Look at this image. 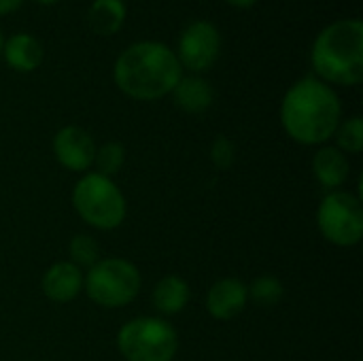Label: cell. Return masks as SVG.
Instances as JSON below:
<instances>
[{
    "mask_svg": "<svg viewBox=\"0 0 363 361\" xmlns=\"http://www.w3.org/2000/svg\"><path fill=\"white\" fill-rule=\"evenodd\" d=\"M311 62L328 85H359L363 81L362 19H338L325 26L313 43Z\"/></svg>",
    "mask_w": 363,
    "mask_h": 361,
    "instance_id": "3",
    "label": "cell"
},
{
    "mask_svg": "<svg viewBox=\"0 0 363 361\" xmlns=\"http://www.w3.org/2000/svg\"><path fill=\"white\" fill-rule=\"evenodd\" d=\"M249 298L264 309H270L274 304H279L285 296L283 283L274 277H259L251 283V287H247Z\"/></svg>",
    "mask_w": 363,
    "mask_h": 361,
    "instance_id": "17",
    "label": "cell"
},
{
    "mask_svg": "<svg viewBox=\"0 0 363 361\" xmlns=\"http://www.w3.org/2000/svg\"><path fill=\"white\" fill-rule=\"evenodd\" d=\"M117 349L125 361H172L179 349V336L160 317H138L119 330Z\"/></svg>",
    "mask_w": 363,
    "mask_h": 361,
    "instance_id": "5",
    "label": "cell"
},
{
    "mask_svg": "<svg viewBox=\"0 0 363 361\" xmlns=\"http://www.w3.org/2000/svg\"><path fill=\"white\" fill-rule=\"evenodd\" d=\"M34 2H38V4H55V2H60V0H34Z\"/></svg>",
    "mask_w": 363,
    "mask_h": 361,
    "instance_id": "24",
    "label": "cell"
},
{
    "mask_svg": "<svg viewBox=\"0 0 363 361\" xmlns=\"http://www.w3.org/2000/svg\"><path fill=\"white\" fill-rule=\"evenodd\" d=\"M2 45H4V36H2V32H0V53H2Z\"/></svg>",
    "mask_w": 363,
    "mask_h": 361,
    "instance_id": "25",
    "label": "cell"
},
{
    "mask_svg": "<svg viewBox=\"0 0 363 361\" xmlns=\"http://www.w3.org/2000/svg\"><path fill=\"white\" fill-rule=\"evenodd\" d=\"M228 4H232V6H236V9H249V6H253L257 0H225Z\"/></svg>",
    "mask_w": 363,
    "mask_h": 361,
    "instance_id": "23",
    "label": "cell"
},
{
    "mask_svg": "<svg viewBox=\"0 0 363 361\" xmlns=\"http://www.w3.org/2000/svg\"><path fill=\"white\" fill-rule=\"evenodd\" d=\"M23 0H0V15H6V13H13Z\"/></svg>",
    "mask_w": 363,
    "mask_h": 361,
    "instance_id": "22",
    "label": "cell"
},
{
    "mask_svg": "<svg viewBox=\"0 0 363 361\" xmlns=\"http://www.w3.org/2000/svg\"><path fill=\"white\" fill-rule=\"evenodd\" d=\"M174 104L191 115L204 113L206 109H211L213 100H215V89L213 85L198 77V74H189V77H181L179 83L174 85V89L170 91Z\"/></svg>",
    "mask_w": 363,
    "mask_h": 361,
    "instance_id": "13",
    "label": "cell"
},
{
    "mask_svg": "<svg viewBox=\"0 0 363 361\" xmlns=\"http://www.w3.org/2000/svg\"><path fill=\"white\" fill-rule=\"evenodd\" d=\"M342 115L338 94L317 77L296 81L281 102V123L285 132L300 145L328 143Z\"/></svg>",
    "mask_w": 363,
    "mask_h": 361,
    "instance_id": "1",
    "label": "cell"
},
{
    "mask_svg": "<svg viewBox=\"0 0 363 361\" xmlns=\"http://www.w3.org/2000/svg\"><path fill=\"white\" fill-rule=\"evenodd\" d=\"M151 300H153V306L160 313H164V315H177L189 302V285L181 277L168 274V277H164L155 285V289L151 294Z\"/></svg>",
    "mask_w": 363,
    "mask_h": 361,
    "instance_id": "15",
    "label": "cell"
},
{
    "mask_svg": "<svg viewBox=\"0 0 363 361\" xmlns=\"http://www.w3.org/2000/svg\"><path fill=\"white\" fill-rule=\"evenodd\" d=\"M83 272L72 262H57L43 274V294L57 304L72 302L83 289Z\"/></svg>",
    "mask_w": 363,
    "mask_h": 361,
    "instance_id": "11",
    "label": "cell"
},
{
    "mask_svg": "<svg viewBox=\"0 0 363 361\" xmlns=\"http://www.w3.org/2000/svg\"><path fill=\"white\" fill-rule=\"evenodd\" d=\"M123 162H125V149L121 143L111 140V143H104L100 149H96L94 164L98 168V174H102V177L113 179L121 170Z\"/></svg>",
    "mask_w": 363,
    "mask_h": 361,
    "instance_id": "19",
    "label": "cell"
},
{
    "mask_svg": "<svg viewBox=\"0 0 363 361\" xmlns=\"http://www.w3.org/2000/svg\"><path fill=\"white\" fill-rule=\"evenodd\" d=\"M211 160L219 170H228L236 160V145L228 136H217L211 145Z\"/></svg>",
    "mask_w": 363,
    "mask_h": 361,
    "instance_id": "21",
    "label": "cell"
},
{
    "mask_svg": "<svg viewBox=\"0 0 363 361\" xmlns=\"http://www.w3.org/2000/svg\"><path fill=\"white\" fill-rule=\"evenodd\" d=\"M179 64L191 72H204L215 66L221 53V34L215 23L206 19H196L187 23L179 36L177 45Z\"/></svg>",
    "mask_w": 363,
    "mask_h": 361,
    "instance_id": "8",
    "label": "cell"
},
{
    "mask_svg": "<svg viewBox=\"0 0 363 361\" xmlns=\"http://www.w3.org/2000/svg\"><path fill=\"white\" fill-rule=\"evenodd\" d=\"M138 268L121 257L96 262L83 279V289L91 302L104 309H119L130 304L140 291Z\"/></svg>",
    "mask_w": 363,
    "mask_h": 361,
    "instance_id": "6",
    "label": "cell"
},
{
    "mask_svg": "<svg viewBox=\"0 0 363 361\" xmlns=\"http://www.w3.org/2000/svg\"><path fill=\"white\" fill-rule=\"evenodd\" d=\"M336 143H338V149L345 153H362L363 149V119L359 115L355 117H349L347 121H340L338 128H336Z\"/></svg>",
    "mask_w": 363,
    "mask_h": 361,
    "instance_id": "18",
    "label": "cell"
},
{
    "mask_svg": "<svg viewBox=\"0 0 363 361\" xmlns=\"http://www.w3.org/2000/svg\"><path fill=\"white\" fill-rule=\"evenodd\" d=\"M53 155L55 160L72 170V172H83L94 164L96 157V143L91 134L79 126H66L53 136Z\"/></svg>",
    "mask_w": 363,
    "mask_h": 361,
    "instance_id": "9",
    "label": "cell"
},
{
    "mask_svg": "<svg viewBox=\"0 0 363 361\" xmlns=\"http://www.w3.org/2000/svg\"><path fill=\"white\" fill-rule=\"evenodd\" d=\"M349 160L338 147H323L313 157V172L325 189H336L349 179Z\"/></svg>",
    "mask_w": 363,
    "mask_h": 361,
    "instance_id": "14",
    "label": "cell"
},
{
    "mask_svg": "<svg viewBox=\"0 0 363 361\" xmlns=\"http://www.w3.org/2000/svg\"><path fill=\"white\" fill-rule=\"evenodd\" d=\"M2 55L6 64L17 72H32L43 64V45L36 36L17 32L9 36L2 45Z\"/></svg>",
    "mask_w": 363,
    "mask_h": 361,
    "instance_id": "12",
    "label": "cell"
},
{
    "mask_svg": "<svg viewBox=\"0 0 363 361\" xmlns=\"http://www.w3.org/2000/svg\"><path fill=\"white\" fill-rule=\"evenodd\" d=\"M72 206L79 217L98 230H115L125 219V198L113 179L98 172L85 174L72 189Z\"/></svg>",
    "mask_w": 363,
    "mask_h": 361,
    "instance_id": "4",
    "label": "cell"
},
{
    "mask_svg": "<svg viewBox=\"0 0 363 361\" xmlns=\"http://www.w3.org/2000/svg\"><path fill=\"white\" fill-rule=\"evenodd\" d=\"M128 15L125 0H94L87 11V21L96 34L111 36L119 32Z\"/></svg>",
    "mask_w": 363,
    "mask_h": 361,
    "instance_id": "16",
    "label": "cell"
},
{
    "mask_svg": "<svg viewBox=\"0 0 363 361\" xmlns=\"http://www.w3.org/2000/svg\"><path fill=\"white\" fill-rule=\"evenodd\" d=\"M183 66L177 53L160 40H138L125 47L113 66L115 85L134 100H157L168 96Z\"/></svg>",
    "mask_w": 363,
    "mask_h": 361,
    "instance_id": "2",
    "label": "cell"
},
{
    "mask_svg": "<svg viewBox=\"0 0 363 361\" xmlns=\"http://www.w3.org/2000/svg\"><path fill=\"white\" fill-rule=\"evenodd\" d=\"M68 253L74 266H94L96 262H100V247L91 236H74L68 245Z\"/></svg>",
    "mask_w": 363,
    "mask_h": 361,
    "instance_id": "20",
    "label": "cell"
},
{
    "mask_svg": "<svg viewBox=\"0 0 363 361\" xmlns=\"http://www.w3.org/2000/svg\"><path fill=\"white\" fill-rule=\"evenodd\" d=\"M249 300L247 285L238 279H221L206 294V311L219 321L238 317Z\"/></svg>",
    "mask_w": 363,
    "mask_h": 361,
    "instance_id": "10",
    "label": "cell"
},
{
    "mask_svg": "<svg viewBox=\"0 0 363 361\" xmlns=\"http://www.w3.org/2000/svg\"><path fill=\"white\" fill-rule=\"evenodd\" d=\"M317 223L325 240L336 247H355L363 236L362 200L349 191H330L317 213Z\"/></svg>",
    "mask_w": 363,
    "mask_h": 361,
    "instance_id": "7",
    "label": "cell"
}]
</instances>
